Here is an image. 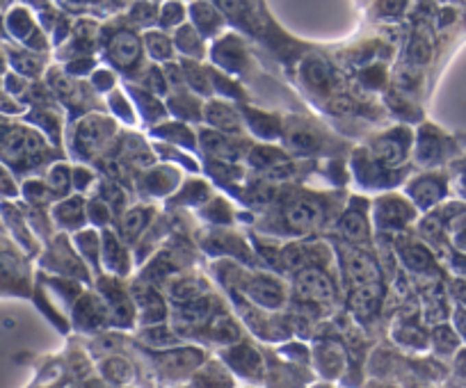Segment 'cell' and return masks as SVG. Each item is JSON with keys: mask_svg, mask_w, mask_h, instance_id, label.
Wrapping results in <instances>:
<instances>
[{"mask_svg": "<svg viewBox=\"0 0 466 388\" xmlns=\"http://www.w3.org/2000/svg\"><path fill=\"white\" fill-rule=\"evenodd\" d=\"M295 292H297L302 302L329 306L334 302L336 288L332 279L327 276V272H322L318 265H304L295 276Z\"/></svg>", "mask_w": 466, "mask_h": 388, "instance_id": "1", "label": "cell"}, {"mask_svg": "<svg viewBox=\"0 0 466 388\" xmlns=\"http://www.w3.org/2000/svg\"><path fill=\"white\" fill-rule=\"evenodd\" d=\"M103 302L108 306L110 320L119 326H130L135 320V302L128 297V292L123 290V285L116 279H103L99 285Z\"/></svg>", "mask_w": 466, "mask_h": 388, "instance_id": "2", "label": "cell"}, {"mask_svg": "<svg viewBox=\"0 0 466 388\" xmlns=\"http://www.w3.org/2000/svg\"><path fill=\"white\" fill-rule=\"evenodd\" d=\"M112 133H114L112 119L99 117V114H89V117H85L78 124V131H75V146H78L80 153L92 155L112 138Z\"/></svg>", "mask_w": 466, "mask_h": 388, "instance_id": "3", "label": "cell"}, {"mask_svg": "<svg viewBox=\"0 0 466 388\" xmlns=\"http://www.w3.org/2000/svg\"><path fill=\"white\" fill-rule=\"evenodd\" d=\"M414 208L397 196H382L375 203V224L382 231H400L414 220Z\"/></svg>", "mask_w": 466, "mask_h": 388, "instance_id": "4", "label": "cell"}, {"mask_svg": "<svg viewBox=\"0 0 466 388\" xmlns=\"http://www.w3.org/2000/svg\"><path fill=\"white\" fill-rule=\"evenodd\" d=\"M247 297L263 309H279L286 299V288L272 274H252L247 279Z\"/></svg>", "mask_w": 466, "mask_h": 388, "instance_id": "5", "label": "cell"}, {"mask_svg": "<svg viewBox=\"0 0 466 388\" xmlns=\"http://www.w3.org/2000/svg\"><path fill=\"white\" fill-rule=\"evenodd\" d=\"M108 57L110 62L119 66V69H126V71L137 69V64H140L142 60V39L128 30L116 32L108 44Z\"/></svg>", "mask_w": 466, "mask_h": 388, "instance_id": "6", "label": "cell"}, {"mask_svg": "<svg viewBox=\"0 0 466 388\" xmlns=\"http://www.w3.org/2000/svg\"><path fill=\"white\" fill-rule=\"evenodd\" d=\"M409 151V133L407 131H393L382 138H377L373 144V158L384 167H393L407 158Z\"/></svg>", "mask_w": 466, "mask_h": 388, "instance_id": "7", "label": "cell"}, {"mask_svg": "<svg viewBox=\"0 0 466 388\" xmlns=\"http://www.w3.org/2000/svg\"><path fill=\"white\" fill-rule=\"evenodd\" d=\"M320 206L311 199H295L284 208V222L293 233H308L320 222Z\"/></svg>", "mask_w": 466, "mask_h": 388, "instance_id": "8", "label": "cell"}, {"mask_svg": "<svg viewBox=\"0 0 466 388\" xmlns=\"http://www.w3.org/2000/svg\"><path fill=\"white\" fill-rule=\"evenodd\" d=\"M204 361V352L192 350V347H178L158 354V367H162L169 377H181V374L195 372Z\"/></svg>", "mask_w": 466, "mask_h": 388, "instance_id": "9", "label": "cell"}, {"mask_svg": "<svg viewBox=\"0 0 466 388\" xmlns=\"http://www.w3.org/2000/svg\"><path fill=\"white\" fill-rule=\"evenodd\" d=\"M382 302V283L380 281H370V283H359L354 285L350 292L347 306L354 313L356 320H370L380 309Z\"/></svg>", "mask_w": 466, "mask_h": 388, "instance_id": "10", "label": "cell"}, {"mask_svg": "<svg viewBox=\"0 0 466 388\" xmlns=\"http://www.w3.org/2000/svg\"><path fill=\"white\" fill-rule=\"evenodd\" d=\"M101 261L116 276H126L130 272V256L128 249L123 247L121 237L114 235L112 231H103L101 235Z\"/></svg>", "mask_w": 466, "mask_h": 388, "instance_id": "11", "label": "cell"}, {"mask_svg": "<svg viewBox=\"0 0 466 388\" xmlns=\"http://www.w3.org/2000/svg\"><path fill=\"white\" fill-rule=\"evenodd\" d=\"M226 363H229L238 374L247 379H258L263 377V359L258 357L256 350H252L247 343H233V347L224 354Z\"/></svg>", "mask_w": 466, "mask_h": 388, "instance_id": "12", "label": "cell"}, {"mask_svg": "<svg viewBox=\"0 0 466 388\" xmlns=\"http://www.w3.org/2000/svg\"><path fill=\"white\" fill-rule=\"evenodd\" d=\"M204 119L222 133H240L243 131V117L229 101H210L204 107Z\"/></svg>", "mask_w": 466, "mask_h": 388, "instance_id": "13", "label": "cell"}, {"mask_svg": "<svg viewBox=\"0 0 466 388\" xmlns=\"http://www.w3.org/2000/svg\"><path fill=\"white\" fill-rule=\"evenodd\" d=\"M133 295H135L137 306L142 309V322L144 324H160L164 313H167L162 297L147 283H137Z\"/></svg>", "mask_w": 466, "mask_h": 388, "instance_id": "14", "label": "cell"}, {"mask_svg": "<svg viewBox=\"0 0 466 388\" xmlns=\"http://www.w3.org/2000/svg\"><path fill=\"white\" fill-rule=\"evenodd\" d=\"M151 220H154V208L151 206H135L126 210L119 220V237L126 242H135L149 229Z\"/></svg>", "mask_w": 466, "mask_h": 388, "instance_id": "15", "label": "cell"}, {"mask_svg": "<svg viewBox=\"0 0 466 388\" xmlns=\"http://www.w3.org/2000/svg\"><path fill=\"white\" fill-rule=\"evenodd\" d=\"M212 60L226 71H243L247 64L245 46L236 37H224L222 42H217L215 51H212Z\"/></svg>", "mask_w": 466, "mask_h": 388, "instance_id": "16", "label": "cell"}, {"mask_svg": "<svg viewBox=\"0 0 466 388\" xmlns=\"http://www.w3.org/2000/svg\"><path fill=\"white\" fill-rule=\"evenodd\" d=\"M345 272H347V279L352 281V285L380 281V270H377V263L366 254V251H359V249L352 251V254H347Z\"/></svg>", "mask_w": 466, "mask_h": 388, "instance_id": "17", "label": "cell"}, {"mask_svg": "<svg viewBox=\"0 0 466 388\" xmlns=\"http://www.w3.org/2000/svg\"><path fill=\"white\" fill-rule=\"evenodd\" d=\"M443 194H445V185L437 174H425L409 185V196L421 208H430L432 203H437Z\"/></svg>", "mask_w": 466, "mask_h": 388, "instance_id": "18", "label": "cell"}, {"mask_svg": "<svg viewBox=\"0 0 466 388\" xmlns=\"http://www.w3.org/2000/svg\"><path fill=\"white\" fill-rule=\"evenodd\" d=\"M110 320L108 306L103 299L96 297H85L75 309V322H78L80 329H96V326H103Z\"/></svg>", "mask_w": 466, "mask_h": 388, "instance_id": "19", "label": "cell"}, {"mask_svg": "<svg viewBox=\"0 0 466 388\" xmlns=\"http://www.w3.org/2000/svg\"><path fill=\"white\" fill-rule=\"evenodd\" d=\"M302 78L308 87L318 92H327L334 83V73L329 69V64L320 57H306L304 64H302Z\"/></svg>", "mask_w": 466, "mask_h": 388, "instance_id": "20", "label": "cell"}, {"mask_svg": "<svg viewBox=\"0 0 466 388\" xmlns=\"http://www.w3.org/2000/svg\"><path fill=\"white\" fill-rule=\"evenodd\" d=\"M201 146L219 160H238L240 148L222 131H201Z\"/></svg>", "mask_w": 466, "mask_h": 388, "instance_id": "21", "label": "cell"}, {"mask_svg": "<svg viewBox=\"0 0 466 388\" xmlns=\"http://www.w3.org/2000/svg\"><path fill=\"white\" fill-rule=\"evenodd\" d=\"M341 235L347 237L350 242H368V220L363 210L356 206H350L341 217Z\"/></svg>", "mask_w": 466, "mask_h": 388, "instance_id": "22", "label": "cell"}, {"mask_svg": "<svg viewBox=\"0 0 466 388\" xmlns=\"http://www.w3.org/2000/svg\"><path fill=\"white\" fill-rule=\"evenodd\" d=\"M55 220L64 229H80L87 222V206L82 196H73V199H64L55 208Z\"/></svg>", "mask_w": 466, "mask_h": 388, "instance_id": "23", "label": "cell"}, {"mask_svg": "<svg viewBox=\"0 0 466 388\" xmlns=\"http://www.w3.org/2000/svg\"><path fill=\"white\" fill-rule=\"evenodd\" d=\"M315 359H318L320 372L327 374V377H339L343 365H345V352L339 343L329 340V343L320 345L318 352H315Z\"/></svg>", "mask_w": 466, "mask_h": 388, "instance_id": "24", "label": "cell"}, {"mask_svg": "<svg viewBox=\"0 0 466 388\" xmlns=\"http://www.w3.org/2000/svg\"><path fill=\"white\" fill-rule=\"evenodd\" d=\"M101 374H103V379L110 381V384L121 386V384H128V381L135 377V370H133V363H130L126 357L110 354V357L103 359Z\"/></svg>", "mask_w": 466, "mask_h": 388, "instance_id": "25", "label": "cell"}, {"mask_svg": "<svg viewBox=\"0 0 466 388\" xmlns=\"http://www.w3.org/2000/svg\"><path fill=\"white\" fill-rule=\"evenodd\" d=\"M212 315V299L210 297H195L188 299V302H181V309H178V318H181L183 324H201Z\"/></svg>", "mask_w": 466, "mask_h": 388, "instance_id": "26", "label": "cell"}, {"mask_svg": "<svg viewBox=\"0 0 466 388\" xmlns=\"http://www.w3.org/2000/svg\"><path fill=\"white\" fill-rule=\"evenodd\" d=\"M192 21H195V28L199 30V35H215V32L222 28V16L217 14L215 8L204 0L192 5Z\"/></svg>", "mask_w": 466, "mask_h": 388, "instance_id": "27", "label": "cell"}, {"mask_svg": "<svg viewBox=\"0 0 466 388\" xmlns=\"http://www.w3.org/2000/svg\"><path fill=\"white\" fill-rule=\"evenodd\" d=\"M210 338L217 340V343H238L240 340V329L236 324V320H233L231 315H226V313H217V315L210 318Z\"/></svg>", "mask_w": 466, "mask_h": 388, "instance_id": "28", "label": "cell"}, {"mask_svg": "<svg viewBox=\"0 0 466 388\" xmlns=\"http://www.w3.org/2000/svg\"><path fill=\"white\" fill-rule=\"evenodd\" d=\"M75 247L82 256H85V261H89L92 268L99 265V258H101V235H96L92 229H82L75 233Z\"/></svg>", "mask_w": 466, "mask_h": 388, "instance_id": "29", "label": "cell"}, {"mask_svg": "<svg viewBox=\"0 0 466 388\" xmlns=\"http://www.w3.org/2000/svg\"><path fill=\"white\" fill-rule=\"evenodd\" d=\"M176 183H178V174L174 172V169H156V172L144 176V187L156 196L169 192Z\"/></svg>", "mask_w": 466, "mask_h": 388, "instance_id": "30", "label": "cell"}, {"mask_svg": "<svg viewBox=\"0 0 466 388\" xmlns=\"http://www.w3.org/2000/svg\"><path fill=\"white\" fill-rule=\"evenodd\" d=\"M144 49H147L151 57L160 60V62L174 57V46H171V42L162 32H147V35H144Z\"/></svg>", "mask_w": 466, "mask_h": 388, "instance_id": "31", "label": "cell"}, {"mask_svg": "<svg viewBox=\"0 0 466 388\" xmlns=\"http://www.w3.org/2000/svg\"><path fill=\"white\" fill-rule=\"evenodd\" d=\"M176 46L178 51L185 53L188 57H201L204 55V44H201V37H199V30L197 28H181L176 32Z\"/></svg>", "mask_w": 466, "mask_h": 388, "instance_id": "32", "label": "cell"}, {"mask_svg": "<svg viewBox=\"0 0 466 388\" xmlns=\"http://www.w3.org/2000/svg\"><path fill=\"white\" fill-rule=\"evenodd\" d=\"M288 142H291V146L295 151H302V153H311L318 148V138H315L313 131H308L304 126H295L291 133H288Z\"/></svg>", "mask_w": 466, "mask_h": 388, "instance_id": "33", "label": "cell"}, {"mask_svg": "<svg viewBox=\"0 0 466 388\" xmlns=\"http://www.w3.org/2000/svg\"><path fill=\"white\" fill-rule=\"evenodd\" d=\"M69 185H71V172L64 162H58L51 172H48V190L58 196H64L69 192Z\"/></svg>", "mask_w": 466, "mask_h": 388, "instance_id": "34", "label": "cell"}, {"mask_svg": "<svg viewBox=\"0 0 466 388\" xmlns=\"http://www.w3.org/2000/svg\"><path fill=\"white\" fill-rule=\"evenodd\" d=\"M201 295V288L197 285V279H178L169 285V297L174 302H188V299H195Z\"/></svg>", "mask_w": 466, "mask_h": 388, "instance_id": "35", "label": "cell"}, {"mask_svg": "<svg viewBox=\"0 0 466 388\" xmlns=\"http://www.w3.org/2000/svg\"><path fill=\"white\" fill-rule=\"evenodd\" d=\"M249 126L260 135V138H277L281 121H277V117H270V114L252 112L249 114Z\"/></svg>", "mask_w": 466, "mask_h": 388, "instance_id": "36", "label": "cell"}, {"mask_svg": "<svg viewBox=\"0 0 466 388\" xmlns=\"http://www.w3.org/2000/svg\"><path fill=\"white\" fill-rule=\"evenodd\" d=\"M402 258L411 270H428L432 265L430 254L425 251L421 244H404L402 247Z\"/></svg>", "mask_w": 466, "mask_h": 388, "instance_id": "37", "label": "cell"}, {"mask_svg": "<svg viewBox=\"0 0 466 388\" xmlns=\"http://www.w3.org/2000/svg\"><path fill=\"white\" fill-rule=\"evenodd\" d=\"M284 160H286L284 153L277 151V148L256 146L254 151H249V162L256 167H274V165H281Z\"/></svg>", "mask_w": 466, "mask_h": 388, "instance_id": "38", "label": "cell"}, {"mask_svg": "<svg viewBox=\"0 0 466 388\" xmlns=\"http://www.w3.org/2000/svg\"><path fill=\"white\" fill-rule=\"evenodd\" d=\"M185 18V10L178 0H169V3L162 5V10L158 12V21H160L164 28H171V25H178Z\"/></svg>", "mask_w": 466, "mask_h": 388, "instance_id": "39", "label": "cell"}, {"mask_svg": "<svg viewBox=\"0 0 466 388\" xmlns=\"http://www.w3.org/2000/svg\"><path fill=\"white\" fill-rule=\"evenodd\" d=\"M156 135H162L164 140L176 142V144H185V146H192V144H195V142H192V133H190L185 126H178V124L160 126V128L156 131Z\"/></svg>", "mask_w": 466, "mask_h": 388, "instance_id": "40", "label": "cell"}, {"mask_svg": "<svg viewBox=\"0 0 466 388\" xmlns=\"http://www.w3.org/2000/svg\"><path fill=\"white\" fill-rule=\"evenodd\" d=\"M110 203L103 199H92L87 203V220H92L96 227H103V224L110 222Z\"/></svg>", "mask_w": 466, "mask_h": 388, "instance_id": "41", "label": "cell"}, {"mask_svg": "<svg viewBox=\"0 0 466 388\" xmlns=\"http://www.w3.org/2000/svg\"><path fill=\"white\" fill-rule=\"evenodd\" d=\"M407 57L411 64H425L430 60V44L425 42L423 37H414L409 42V49H407Z\"/></svg>", "mask_w": 466, "mask_h": 388, "instance_id": "42", "label": "cell"}, {"mask_svg": "<svg viewBox=\"0 0 466 388\" xmlns=\"http://www.w3.org/2000/svg\"><path fill=\"white\" fill-rule=\"evenodd\" d=\"M185 83H190L192 90H197L201 94H210V80L204 71H197V64L185 66Z\"/></svg>", "mask_w": 466, "mask_h": 388, "instance_id": "43", "label": "cell"}, {"mask_svg": "<svg viewBox=\"0 0 466 388\" xmlns=\"http://www.w3.org/2000/svg\"><path fill=\"white\" fill-rule=\"evenodd\" d=\"M174 101H178V103H181V107L171 105L176 110L178 117H181V119H199V114H201V107H199V101L197 99H190V96H183V94H178V96H174Z\"/></svg>", "mask_w": 466, "mask_h": 388, "instance_id": "44", "label": "cell"}, {"mask_svg": "<svg viewBox=\"0 0 466 388\" xmlns=\"http://www.w3.org/2000/svg\"><path fill=\"white\" fill-rule=\"evenodd\" d=\"M144 336L149 338V343H154V345H160V347H164V345H174L176 343V336L174 333H171L169 329H160V324H156V326H151L149 331H144Z\"/></svg>", "mask_w": 466, "mask_h": 388, "instance_id": "45", "label": "cell"}, {"mask_svg": "<svg viewBox=\"0 0 466 388\" xmlns=\"http://www.w3.org/2000/svg\"><path fill=\"white\" fill-rule=\"evenodd\" d=\"M133 18L147 25V23L156 21V18H158V10L151 3H147V0H142V3H137L133 8Z\"/></svg>", "mask_w": 466, "mask_h": 388, "instance_id": "46", "label": "cell"}, {"mask_svg": "<svg viewBox=\"0 0 466 388\" xmlns=\"http://www.w3.org/2000/svg\"><path fill=\"white\" fill-rule=\"evenodd\" d=\"M219 10L231 18H243L247 14V5L245 0H217Z\"/></svg>", "mask_w": 466, "mask_h": 388, "instance_id": "47", "label": "cell"}, {"mask_svg": "<svg viewBox=\"0 0 466 388\" xmlns=\"http://www.w3.org/2000/svg\"><path fill=\"white\" fill-rule=\"evenodd\" d=\"M432 338H434V345L439 347V350H443V352H450V350H455V347H457L455 336H452L450 329H445V326H439Z\"/></svg>", "mask_w": 466, "mask_h": 388, "instance_id": "48", "label": "cell"}, {"mask_svg": "<svg viewBox=\"0 0 466 388\" xmlns=\"http://www.w3.org/2000/svg\"><path fill=\"white\" fill-rule=\"evenodd\" d=\"M397 338L402 340V343H407L411 347H423L425 345V338L421 331H416V326H407V329H402L397 333Z\"/></svg>", "mask_w": 466, "mask_h": 388, "instance_id": "49", "label": "cell"}, {"mask_svg": "<svg viewBox=\"0 0 466 388\" xmlns=\"http://www.w3.org/2000/svg\"><path fill=\"white\" fill-rule=\"evenodd\" d=\"M147 85H149L154 92H160V94L167 92V78H164V73H162L160 69H151V71H149Z\"/></svg>", "mask_w": 466, "mask_h": 388, "instance_id": "50", "label": "cell"}, {"mask_svg": "<svg viewBox=\"0 0 466 388\" xmlns=\"http://www.w3.org/2000/svg\"><path fill=\"white\" fill-rule=\"evenodd\" d=\"M92 83H94L96 90L106 92V90H110V87L114 85V73L112 71H106V69H99V71L94 73Z\"/></svg>", "mask_w": 466, "mask_h": 388, "instance_id": "51", "label": "cell"}, {"mask_svg": "<svg viewBox=\"0 0 466 388\" xmlns=\"http://www.w3.org/2000/svg\"><path fill=\"white\" fill-rule=\"evenodd\" d=\"M92 181H94V174L89 172V169H85V167H78L73 172V176H71V183L75 185V190H78V192H82V190H85Z\"/></svg>", "mask_w": 466, "mask_h": 388, "instance_id": "52", "label": "cell"}, {"mask_svg": "<svg viewBox=\"0 0 466 388\" xmlns=\"http://www.w3.org/2000/svg\"><path fill=\"white\" fill-rule=\"evenodd\" d=\"M404 3H407V0H380V12L387 16L400 14L404 10Z\"/></svg>", "mask_w": 466, "mask_h": 388, "instance_id": "53", "label": "cell"}, {"mask_svg": "<svg viewBox=\"0 0 466 388\" xmlns=\"http://www.w3.org/2000/svg\"><path fill=\"white\" fill-rule=\"evenodd\" d=\"M110 101H112V107H114V110H116V112H119V114H121V117H123V114H126V119H128V121H133V114H130L128 101H126V99H123V96H121V94H119V92H114V94H112V99H110Z\"/></svg>", "mask_w": 466, "mask_h": 388, "instance_id": "54", "label": "cell"}, {"mask_svg": "<svg viewBox=\"0 0 466 388\" xmlns=\"http://www.w3.org/2000/svg\"><path fill=\"white\" fill-rule=\"evenodd\" d=\"M352 101L350 99H343V96H339V99H334L332 103H329V110L332 112H339V114H347V112H352Z\"/></svg>", "mask_w": 466, "mask_h": 388, "instance_id": "55", "label": "cell"}, {"mask_svg": "<svg viewBox=\"0 0 466 388\" xmlns=\"http://www.w3.org/2000/svg\"><path fill=\"white\" fill-rule=\"evenodd\" d=\"M397 85L404 87V90H411V87H416V71L402 69L400 73H397Z\"/></svg>", "mask_w": 466, "mask_h": 388, "instance_id": "56", "label": "cell"}, {"mask_svg": "<svg viewBox=\"0 0 466 388\" xmlns=\"http://www.w3.org/2000/svg\"><path fill=\"white\" fill-rule=\"evenodd\" d=\"M455 320H457V326H459V331H462L464 336H466V311H462V309H459V311L455 313Z\"/></svg>", "mask_w": 466, "mask_h": 388, "instance_id": "57", "label": "cell"}]
</instances>
